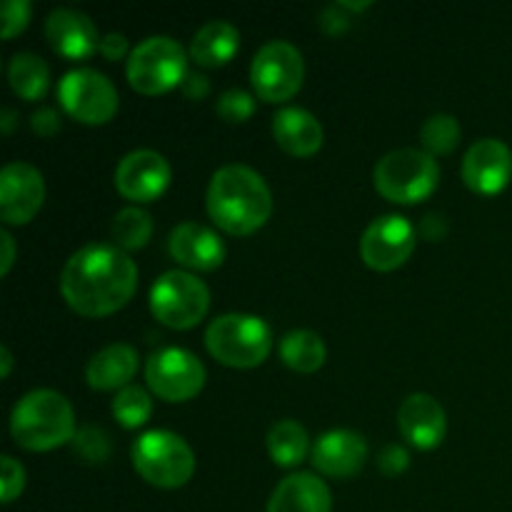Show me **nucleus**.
I'll list each match as a JSON object with an SVG mask.
<instances>
[{
    "instance_id": "4c0bfd02",
    "label": "nucleus",
    "mask_w": 512,
    "mask_h": 512,
    "mask_svg": "<svg viewBox=\"0 0 512 512\" xmlns=\"http://www.w3.org/2000/svg\"><path fill=\"white\" fill-rule=\"evenodd\" d=\"M180 88H183V93L188 95L190 100H203V98H208V93H210V80L200 73H188V78L183 80V85H180Z\"/></svg>"
},
{
    "instance_id": "423d86ee",
    "label": "nucleus",
    "mask_w": 512,
    "mask_h": 512,
    "mask_svg": "<svg viewBox=\"0 0 512 512\" xmlns=\"http://www.w3.org/2000/svg\"><path fill=\"white\" fill-rule=\"evenodd\" d=\"M133 468L153 488H183L195 473V455L180 435L170 430H150L133 443Z\"/></svg>"
},
{
    "instance_id": "5701e85b",
    "label": "nucleus",
    "mask_w": 512,
    "mask_h": 512,
    "mask_svg": "<svg viewBox=\"0 0 512 512\" xmlns=\"http://www.w3.org/2000/svg\"><path fill=\"white\" fill-rule=\"evenodd\" d=\"M238 48L240 33L235 30V25L225 23V20H210L208 25H203L193 35L190 58L200 68H220V65H228L235 58Z\"/></svg>"
},
{
    "instance_id": "f704fd0d",
    "label": "nucleus",
    "mask_w": 512,
    "mask_h": 512,
    "mask_svg": "<svg viewBox=\"0 0 512 512\" xmlns=\"http://www.w3.org/2000/svg\"><path fill=\"white\" fill-rule=\"evenodd\" d=\"M30 125H33L35 135H40V138H53L60 130V118L53 108H40L38 113H33Z\"/></svg>"
},
{
    "instance_id": "412c9836",
    "label": "nucleus",
    "mask_w": 512,
    "mask_h": 512,
    "mask_svg": "<svg viewBox=\"0 0 512 512\" xmlns=\"http://www.w3.org/2000/svg\"><path fill=\"white\" fill-rule=\"evenodd\" d=\"M275 143L295 158H310L323 148V125L303 108H283L273 118Z\"/></svg>"
},
{
    "instance_id": "4468645a",
    "label": "nucleus",
    "mask_w": 512,
    "mask_h": 512,
    "mask_svg": "<svg viewBox=\"0 0 512 512\" xmlns=\"http://www.w3.org/2000/svg\"><path fill=\"white\" fill-rule=\"evenodd\" d=\"M170 165L155 150H133L115 168V188L125 200L153 203L168 190Z\"/></svg>"
},
{
    "instance_id": "ea45409f",
    "label": "nucleus",
    "mask_w": 512,
    "mask_h": 512,
    "mask_svg": "<svg viewBox=\"0 0 512 512\" xmlns=\"http://www.w3.org/2000/svg\"><path fill=\"white\" fill-rule=\"evenodd\" d=\"M445 223H443V218H440V215H428V218H425V223H423V228H420V233L425 235V238L428 240H440L445 235Z\"/></svg>"
},
{
    "instance_id": "473e14b6",
    "label": "nucleus",
    "mask_w": 512,
    "mask_h": 512,
    "mask_svg": "<svg viewBox=\"0 0 512 512\" xmlns=\"http://www.w3.org/2000/svg\"><path fill=\"white\" fill-rule=\"evenodd\" d=\"M0 468H3V480H0V488H3V503H13L25 488V470L23 465L18 463L10 455H3L0 458Z\"/></svg>"
},
{
    "instance_id": "f257e3e1",
    "label": "nucleus",
    "mask_w": 512,
    "mask_h": 512,
    "mask_svg": "<svg viewBox=\"0 0 512 512\" xmlns=\"http://www.w3.org/2000/svg\"><path fill=\"white\" fill-rule=\"evenodd\" d=\"M60 290L78 315L105 318L133 300L138 290V265L118 245H85L65 263Z\"/></svg>"
},
{
    "instance_id": "393cba45",
    "label": "nucleus",
    "mask_w": 512,
    "mask_h": 512,
    "mask_svg": "<svg viewBox=\"0 0 512 512\" xmlns=\"http://www.w3.org/2000/svg\"><path fill=\"white\" fill-rule=\"evenodd\" d=\"M8 80H10V88L18 98L33 100L45 98L48 93V85H50V70L38 55L33 53H18L13 55L8 65Z\"/></svg>"
},
{
    "instance_id": "a878e982",
    "label": "nucleus",
    "mask_w": 512,
    "mask_h": 512,
    "mask_svg": "<svg viewBox=\"0 0 512 512\" xmlns=\"http://www.w3.org/2000/svg\"><path fill=\"white\" fill-rule=\"evenodd\" d=\"M268 453L278 468H295L308 455V433L295 420H280L268 433Z\"/></svg>"
},
{
    "instance_id": "58836bf2",
    "label": "nucleus",
    "mask_w": 512,
    "mask_h": 512,
    "mask_svg": "<svg viewBox=\"0 0 512 512\" xmlns=\"http://www.w3.org/2000/svg\"><path fill=\"white\" fill-rule=\"evenodd\" d=\"M0 243H3V263H0V273L8 275L15 263V240L8 230H3V233H0Z\"/></svg>"
},
{
    "instance_id": "f03ea898",
    "label": "nucleus",
    "mask_w": 512,
    "mask_h": 512,
    "mask_svg": "<svg viewBox=\"0 0 512 512\" xmlns=\"http://www.w3.org/2000/svg\"><path fill=\"white\" fill-rule=\"evenodd\" d=\"M208 215L230 235H253L273 213V195L263 175L248 165H225L215 170L208 185Z\"/></svg>"
},
{
    "instance_id": "f3484780",
    "label": "nucleus",
    "mask_w": 512,
    "mask_h": 512,
    "mask_svg": "<svg viewBox=\"0 0 512 512\" xmlns=\"http://www.w3.org/2000/svg\"><path fill=\"white\" fill-rule=\"evenodd\" d=\"M398 428L413 448L433 450L445 440L448 418H445L443 405L433 395L413 393L400 405Z\"/></svg>"
},
{
    "instance_id": "7ed1b4c3",
    "label": "nucleus",
    "mask_w": 512,
    "mask_h": 512,
    "mask_svg": "<svg viewBox=\"0 0 512 512\" xmlns=\"http://www.w3.org/2000/svg\"><path fill=\"white\" fill-rule=\"evenodd\" d=\"M75 415L68 400L55 390H33L18 400L10 415V435L15 445L30 453L73 443Z\"/></svg>"
},
{
    "instance_id": "cd10ccee",
    "label": "nucleus",
    "mask_w": 512,
    "mask_h": 512,
    "mask_svg": "<svg viewBox=\"0 0 512 512\" xmlns=\"http://www.w3.org/2000/svg\"><path fill=\"white\" fill-rule=\"evenodd\" d=\"M150 415H153V400H150L148 390H143L140 385H128L113 398V418L123 428H140L148 423Z\"/></svg>"
},
{
    "instance_id": "e433bc0d",
    "label": "nucleus",
    "mask_w": 512,
    "mask_h": 512,
    "mask_svg": "<svg viewBox=\"0 0 512 512\" xmlns=\"http://www.w3.org/2000/svg\"><path fill=\"white\" fill-rule=\"evenodd\" d=\"M128 53V40L120 33H108L103 40H100V55H103L108 63H118V60L125 58Z\"/></svg>"
},
{
    "instance_id": "20e7f679",
    "label": "nucleus",
    "mask_w": 512,
    "mask_h": 512,
    "mask_svg": "<svg viewBox=\"0 0 512 512\" xmlns=\"http://www.w3.org/2000/svg\"><path fill=\"white\" fill-rule=\"evenodd\" d=\"M205 348L228 368H258L273 350V333L263 318L228 313L215 318L205 330Z\"/></svg>"
},
{
    "instance_id": "b1692460",
    "label": "nucleus",
    "mask_w": 512,
    "mask_h": 512,
    "mask_svg": "<svg viewBox=\"0 0 512 512\" xmlns=\"http://www.w3.org/2000/svg\"><path fill=\"white\" fill-rule=\"evenodd\" d=\"M325 343L313 330H293L280 340V360L295 373H315L325 365Z\"/></svg>"
},
{
    "instance_id": "c756f323",
    "label": "nucleus",
    "mask_w": 512,
    "mask_h": 512,
    "mask_svg": "<svg viewBox=\"0 0 512 512\" xmlns=\"http://www.w3.org/2000/svg\"><path fill=\"white\" fill-rule=\"evenodd\" d=\"M73 450L83 463L100 465L110 458L113 453V443L105 430L95 428V425H83L73 438Z\"/></svg>"
},
{
    "instance_id": "72a5a7b5",
    "label": "nucleus",
    "mask_w": 512,
    "mask_h": 512,
    "mask_svg": "<svg viewBox=\"0 0 512 512\" xmlns=\"http://www.w3.org/2000/svg\"><path fill=\"white\" fill-rule=\"evenodd\" d=\"M410 465V455L408 450L400 448V445H385L383 453H380L378 458V468L383 470L385 475H390V478H395V475L405 473Z\"/></svg>"
},
{
    "instance_id": "7c9ffc66",
    "label": "nucleus",
    "mask_w": 512,
    "mask_h": 512,
    "mask_svg": "<svg viewBox=\"0 0 512 512\" xmlns=\"http://www.w3.org/2000/svg\"><path fill=\"white\" fill-rule=\"evenodd\" d=\"M215 110H218L220 118L228 120V123H245V120L253 118L255 100L253 95L245 93V90L233 88V90H225V93L220 95Z\"/></svg>"
},
{
    "instance_id": "c9c22d12",
    "label": "nucleus",
    "mask_w": 512,
    "mask_h": 512,
    "mask_svg": "<svg viewBox=\"0 0 512 512\" xmlns=\"http://www.w3.org/2000/svg\"><path fill=\"white\" fill-rule=\"evenodd\" d=\"M320 28L328 35H340L350 28V18L343 13V8L333 5V8H325L320 13Z\"/></svg>"
},
{
    "instance_id": "4be33fe9",
    "label": "nucleus",
    "mask_w": 512,
    "mask_h": 512,
    "mask_svg": "<svg viewBox=\"0 0 512 512\" xmlns=\"http://www.w3.org/2000/svg\"><path fill=\"white\" fill-rule=\"evenodd\" d=\"M138 373V353L125 343L103 348L90 358L85 378L93 390H123Z\"/></svg>"
},
{
    "instance_id": "a211bd4d",
    "label": "nucleus",
    "mask_w": 512,
    "mask_h": 512,
    "mask_svg": "<svg viewBox=\"0 0 512 512\" xmlns=\"http://www.w3.org/2000/svg\"><path fill=\"white\" fill-rule=\"evenodd\" d=\"M45 38L55 53L68 60H88L100 50V38L93 20L70 8H58L48 15Z\"/></svg>"
},
{
    "instance_id": "79ce46f5",
    "label": "nucleus",
    "mask_w": 512,
    "mask_h": 512,
    "mask_svg": "<svg viewBox=\"0 0 512 512\" xmlns=\"http://www.w3.org/2000/svg\"><path fill=\"white\" fill-rule=\"evenodd\" d=\"M3 378H8L10 375V368H13V355H10L8 348H3Z\"/></svg>"
},
{
    "instance_id": "9d476101",
    "label": "nucleus",
    "mask_w": 512,
    "mask_h": 512,
    "mask_svg": "<svg viewBox=\"0 0 512 512\" xmlns=\"http://www.w3.org/2000/svg\"><path fill=\"white\" fill-rule=\"evenodd\" d=\"M58 100L65 113L85 125H105L118 113V90L108 75L93 68H78L58 83Z\"/></svg>"
},
{
    "instance_id": "9b49d317",
    "label": "nucleus",
    "mask_w": 512,
    "mask_h": 512,
    "mask_svg": "<svg viewBox=\"0 0 512 512\" xmlns=\"http://www.w3.org/2000/svg\"><path fill=\"white\" fill-rule=\"evenodd\" d=\"M145 380L165 403H185L203 390L205 368L190 350L163 348L148 358Z\"/></svg>"
},
{
    "instance_id": "ddd939ff",
    "label": "nucleus",
    "mask_w": 512,
    "mask_h": 512,
    "mask_svg": "<svg viewBox=\"0 0 512 512\" xmlns=\"http://www.w3.org/2000/svg\"><path fill=\"white\" fill-rule=\"evenodd\" d=\"M45 203V180L35 165L10 163L0 173V218L5 225H28Z\"/></svg>"
},
{
    "instance_id": "2eb2a0df",
    "label": "nucleus",
    "mask_w": 512,
    "mask_h": 512,
    "mask_svg": "<svg viewBox=\"0 0 512 512\" xmlns=\"http://www.w3.org/2000/svg\"><path fill=\"white\" fill-rule=\"evenodd\" d=\"M463 180L473 193H503L512 180V150L498 138L473 143L463 158Z\"/></svg>"
},
{
    "instance_id": "f8f14e48",
    "label": "nucleus",
    "mask_w": 512,
    "mask_h": 512,
    "mask_svg": "<svg viewBox=\"0 0 512 512\" xmlns=\"http://www.w3.org/2000/svg\"><path fill=\"white\" fill-rule=\"evenodd\" d=\"M415 243H418V235H415V228L408 218L383 215V218L373 220L363 233L360 258L365 260L368 268L378 270V273H390V270H398L400 265L408 263Z\"/></svg>"
},
{
    "instance_id": "6e6552de",
    "label": "nucleus",
    "mask_w": 512,
    "mask_h": 512,
    "mask_svg": "<svg viewBox=\"0 0 512 512\" xmlns=\"http://www.w3.org/2000/svg\"><path fill=\"white\" fill-rule=\"evenodd\" d=\"M210 290L185 270H170L155 280L150 290V310L155 320L170 330H190L208 315Z\"/></svg>"
},
{
    "instance_id": "37998d69",
    "label": "nucleus",
    "mask_w": 512,
    "mask_h": 512,
    "mask_svg": "<svg viewBox=\"0 0 512 512\" xmlns=\"http://www.w3.org/2000/svg\"><path fill=\"white\" fill-rule=\"evenodd\" d=\"M13 118H15L13 110H5V113H3V133H10V130H13Z\"/></svg>"
},
{
    "instance_id": "39448f33",
    "label": "nucleus",
    "mask_w": 512,
    "mask_h": 512,
    "mask_svg": "<svg viewBox=\"0 0 512 512\" xmlns=\"http://www.w3.org/2000/svg\"><path fill=\"white\" fill-rule=\"evenodd\" d=\"M373 183L390 203L415 205L435 193L440 183V165L425 150L400 148L378 160Z\"/></svg>"
},
{
    "instance_id": "1a4fd4ad",
    "label": "nucleus",
    "mask_w": 512,
    "mask_h": 512,
    "mask_svg": "<svg viewBox=\"0 0 512 512\" xmlns=\"http://www.w3.org/2000/svg\"><path fill=\"white\" fill-rule=\"evenodd\" d=\"M305 63L295 45L270 40L255 53L250 65V83L265 103H285L303 88Z\"/></svg>"
},
{
    "instance_id": "c85d7f7f",
    "label": "nucleus",
    "mask_w": 512,
    "mask_h": 512,
    "mask_svg": "<svg viewBox=\"0 0 512 512\" xmlns=\"http://www.w3.org/2000/svg\"><path fill=\"white\" fill-rule=\"evenodd\" d=\"M420 140L428 155H448L458 148L460 143V123L453 115L438 113L428 118L420 128Z\"/></svg>"
},
{
    "instance_id": "2f4dec72",
    "label": "nucleus",
    "mask_w": 512,
    "mask_h": 512,
    "mask_svg": "<svg viewBox=\"0 0 512 512\" xmlns=\"http://www.w3.org/2000/svg\"><path fill=\"white\" fill-rule=\"evenodd\" d=\"M30 8L28 0H5L3 3V38L10 40L15 35L23 33L30 23Z\"/></svg>"
},
{
    "instance_id": "bb28decb",
    "label": "nucleus",
    "mask_w": 512,
    "mask_h": 512,
    "mask_svg": "<svg viewBox=\"0 0 512 512\" xmlns=\"http://www.w3.org/2000/svg\"><path fill=\"white\" fill-rule=\"evenodd\" d=\"M110 235H113L115 245L125 253L140 250L153 238V218L143 208H123L120 213H115Z\"/></svg>"
},
{
    "instance_id": "6ab92c4d",
    "label": "nucleus",
    "mask_w": 512,
    "mask_h": 512,
    "mask_svg": "<svg viewBox=\"0 0 512 512\" xmlns=\"http://www.w3.org/2000/svg\"><path fill=\"white\" fill-rule=\"evenodd\" d=\"M170 258L183 268L210 273L218 270L225 260V245L210 228L200 223H180L175 225L168 238Z\"/></svg>"
},
{
    "instance_id": "aec40b11",
    "label": "nucleus",
    "mask_w": 512,
    "mask_h": 512,
    "mask_svg": "<svg viewBox=\"0 0 512 512\" xmlns=\"http://www.w3.org/2000/svg\"><path fill=\"white\" fill-rule=\"evenodd\" d=\"M333 495L313 473H295L280 480L268 500V512H330Z\"/></svg>"
},
{
    "instance_id": "0eeeda50",
    "label": "nucleus",
    "mask_w": 512,
    "mask_h": 512,
    "mask_svg": "<svg viewBox=\"0 0 512 512\" xmlns=\"http://www.w3.org/2000/svg\"><path fill=\"white\" fill-rule=\"evenodd\" d=\"M125 73H128L130 88L138 93H168L188 78V55L178 40L168 38V35H153L135 45L128 65H125Z\"/></svg>"
},
{
    "instance_id": "dca6fc26",
    "label": "nucleus",
    "mask_w": 512,
    "mask_h": 512,
    "mask_svg": "<svg viewBox=\"0 0 512 512\" xmlns=\"http://www.w3.org/2000/svg\"><path fill=\"white\" fill-rule=\"evenodd\" d=\"M313 468L328 478H353L365 468L368 443L353 430H330L315 440L310 450Z\"/></svg>"
},
{
    "instance_id": "a19ab883",
    "label": "nucleus",
    "mask_w": 512,
    "mask_h": 512,
    "mask_svg": "<svg viewBox=\"0 0 512 512\" xmlns=\"http://www.w3.org/2000/svg\"><path fill=\"white\" fill-rule=\"evenodd\" d=\"M370 5H373V3H368V0H365V3H345V0H340L338 8H343V10H353V13H358V10L370 8Z\"/></svg>"
}]
</instances>
